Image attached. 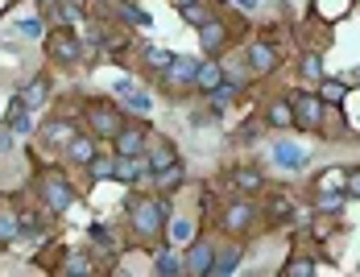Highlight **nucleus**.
Returning <instances> with one entry per match:
<instances>
[{"mask_svg": "<svg viewBox=\"0 0 360 277\" xmlns=\"http://www.w3.org/2000/svg\"><path fill=\"white\" fill-rule=\"evenodd\" d=\"M162 219H166V203H162V199H141V203H133V228H137L141 236H153V232L162 228Z\"/></svg>", "mask_w": 360, "mask_h": 277, "instance_id": "1", "label": "nucleus"}, {"mask_svg": "<svg viewBox=\"0 0 360 277\" xmlns=\"http://www.w3.org/2000/svg\"><path fill=\"white\" fill-rule=\"evenodd\" d=\"M290 112H294V120H298V124H307V129H319V120H323V100H319V96H307V91H298V96L290 100Z\"/></svg>", "mask_w": 360, "mask_h": 277, "instance_id": "2", "label": "nucleus"}, {"mask_svg": "<svg viewBox=\"0 0 360 277\" xmlns=\"http://www.w3.org/2000/svg\"><path fill=\"white\" fill-rule=\"evenodd\" d=\"M195 70H199V54H174L170 67L162 70V79L170 87H186V83H195Z\"/></svg>", "mask_w": 360, "mask_h": 277, "instance_id": "3", "label": "nucleus"}, {"mask_svg": "<svg viewBox=\"0 0 360 277\" xmlns=\"http://www.w3.org/2000/svg\"><path fill=\"white\" fill-rule=\"evenodd\" d=\"M41 195H46V203H50V211H67V207L75 203L71 182H63L58 174H46V182H41Z\"/></svg>", "mask_w": 360, "mask_h": 277, "instance_id": "4", "label": "nucleus"}, {"mask_svg": "<svg viewBox=\"0 0 360 277\" xmlns=\"http://www.w3.org/2000/svg\"><path fill=\"white\" fill-rule=\"evenodd\" d=\"M212 261H216V248L203 240H195L186 248V261H182V273H212Z\"/></svg>", "mask_w": 360, "mask_h": 277, "instance_id": "5", "label": "nucleus"}, {"mask_svg": "<svg viewBox=\"0 0 360 277\" xmlns=\"http://www.w3.org/2000/svg\"><path fill=\"white\" fill-rule=\"evenodd\" d=\"M91 129L100 133V137H116L120 133V112L116 108H108V104H91Z\"/></svg>", "mask_w": 360, "mask_h": 277, "instance_id": "6", "label": "nucleus"}, {"mask_svg": "<svg viewBox=\"0 0 360 277\" xmlns=\"http://www.w3.org/2000/svg\"><path fill=\"white\" fill-rule=\"evenodd\" d=\"M274 162H278L282 170H302V166L311 162V153H307L302 145H290V141H278V145H274Z\"/></svg>", "mask_w": 360, "mask_h": 277, "instance_id": "7", "label": "nucleus"}, {"mask_svg": "<svg viewBox=\"0 0 360 277\" xmlns=\"http://www.w3.org/2000/svg\"><path fill=\"white\" fill-rule=\"evenodd\" d=\"M116 153H124V157H141V149H145V129L141 124H133V129H124L120 124V133H116Z\"/></svg>", "mask_w": 360, "mask_h": 277, "instance_id": "8", "label": "nucleus"}, {"mask_svg": "<svg viewBox=\"0 0 360 277\" xmlns=\"http://www.w3.org/2000/svg\"><path fill=\"white\" fill-rule=\"evenodd\" d=\"M4 124L13 129V137H21V133H30V124H34V120H30V104H25L21 96H17V100L8 104V112H4Z\"/></svg>", "mask_w": 360, "mask_h": 277, "instance_id": "9", "label": "nucleus"}, {"mask_svg": "<svg viewBox=\"0 0 360 277\" xmlns=\"http://www.w3.org/2000/svg\"><path fill=\"white\" fill-rule=\"evenodd\" d=\"M252 215H257L252 203H232V207L224 211V228H228V232H245L252 224Z\"/></svg>", "mask_w": 360, "mask_h": 277, "instance_id": "10", "label": "nucleus"}, {"mask_svg": "<svg viewBox=\"0 0 360 277\" xmlns=\"http://www.w3.org/2000/svg\"><path fill=\"white\" fill-rule=\"evenodd\" d=\"M46 46H50V54H54L58 63H75V58H79V41H75L71 34H50Z\"/></svg>", "mask_w": 360, "mask_h": 277, "instance_id": "11", "label": "nucleus"}, {"mask_svg": "<svg viewBox=\"0 0 360 277\" xmlns=\"http://www.w3.org/2000/svg\"><path fill=\"white\" fill-rule=\"evenodd\" d=\"M219 83H224V67H219V63H199V70H195V87L212 96Z\"/></svg>", "mask_w": 360, "mask_h": 277, "instance_id": "12", "label": "nucleus"}, {"mask_svg": "<svg viewBox=\"0 0 360 277\" xmlns=\"http://www.w3.org/2000/svg\"><path fill=\"white\" fill-rule=\"evenodd\" d=\"M195 30H199V46H203V50H216V46H224V37H228L224 21H216V17H207V21L195 25Z\"/></svg>", "mask_w": 360, "mask_h": 277, "instance_id": "13", "label": "nucleus"}, {"mask_svg": "<svg viewBox=\"0 0 360 277\" xmlns=\"http://www.w3.org/2000/svg\"><path fill=\"white\" fill-rule=\"evenodd\" d=\"M179 162V149H174V141H162V145H153V153L145 157V166L158 174V170H166V166H174Z\"/></svg>", "mask_w": 360, "mask_h": 277, "instance_id": "14", "label": "nucleus"}, {"mask_svg": "<svg viewBox=\"0 0 360 277\" xmlns=\"http://www.w3.org/2000/svg\"><path fill=\"white\" fill-rule=\"evenodd\" d=\"M112 174L120 178V182H137L145 174V162L141 157H124V153H116V162H112Z\"/></svg>", "mask_w": 360, "mask_h": 277, "instance_id": "15", "label": "nucleus"}, {"mask_svg": "<svg viewBox=\"0 0 360 277\" xmlns=\"http://www.w3.org/2000/svg\"><path fill=\"white\" fill-rule=\"evenodd\" d=\"M116 96L133 108V112H149V96H145V91H137L129 79H120V83H116Z\"/></svg>", "mask_w": 360, "mask_h": 277, "instance_id": "16", "label": "nucleus"}, {"mask_svg": "<svg viewBox=\"0 0 360 277\" xmlns=\"http://www.w3.org/2000/svg\"><path fill=\"white\" fill-rule=\"evenodd\" d=\"M236 265H240V244H232V248L216 252V261H212V273L228 277V273H236Z\"/></svg>", "mask_w": 360, "mask_h": 277, "instance_id": "17", "label": "nucleus"}, {"mask_svg": "<svg viewBox=\"0 0 360 277\" xmlns=\"http://www.w3.org/2000/svg\"><path fill=\"white\" fill-rule=\"evenodd\" d=\"M249 63H252V70H274L278 67V50L265 46V41H257V46L249 50Z\"/></svg>", "mask_w": 360, "mask_h": 277, "instance_id": "18", "label": "nucleus"}, {"mask_svg": "<svg viewBox=\"0 0 360 277\" xmlns=\"http://www.w3.org/2000/svg\"><path fill=\"white\" fill-rule=\"evenodd\" d=\"M67 157L79 162V166H87V162L96 157V145H91L87 137H71V141H67Z\"/></svg>", "mask_w": 360, "mask_h": 277, "instance_id": "19", "label": "nucleus"}, {"mask_svg": "<svg viewBox=\"0 0 360 277\" xmlns=\"http://www.w3.org/2000/svg\"><path fill=\"white\" fill-rule=\"evenodd\" d=\"M265 116H269V124H274V129H290V124H294L290 100H278V104H269V112H265Z\"/></svg>", "mask_w": 360, "mask_h": 277, "instance_id": "20", "label": "nucleus"}, {"mask_svg": "<svg viewBox=\"0 0 360 277\" xmlns=\"http://www.w3.org/2000/svg\"><path fill=\"white\" fill-rule=\"evenodd\" d=\"M344 199H348L344 191H319V203L315 207H319V215H335V211L344 207Z\"/></svg>", "mask_w": 360, "mask_h": 277, "instance_id": "21", "label": "nucleus"}, {"mask_svg": "<svg viewBox=\"0 0 360 277\" xmlns=\"http://www.w3.org/2000/svg\"><path fill=\"white\" fill-rule=\"evenodd\" d=\"M170 58H174L170 50H162V46H145V63H149V67L158 70V75H162V70L170 67Z\"/></svg>", "mask_w": 360, "mask_h": 277, "instance_id": "22", "label": "nucleus"}, {"mask_svg": "<svg viewBox=\"0 0 360 277\" xmlns=\"http://www.w3.org/2000/svg\"><path fill=\"white\" fill-rule=\"evenodd\" d=\"M21 100H25L30 108L41 104V100H46V79H34V83H25V87H21Z\"/></svg>", "mask_w": 360, "mask_h": 277, "instance_id": "23", "label": "nucleus"}, {"mask_svg": "<svg viewBox=\"0 0 360 277\" xmlns=\"http://www.w3.org/2000/svg\"><path fill=\"white\" fill-rule=\"evenodd\" d=\"M116 8H120V17H124V21H133V25H153V21H149V13H141L133 0H120Z\"/></svg>", "mask_w": 360, "mask_h": 277, "instance_id": "24", "label": "nucleus"}, {"mask_svg": "<svg viewBox=\"0 0 360 277\" xmlns=\"http://www.w3.org/2000/svg\"><path fill=\"white\" fill-rule=\"evenodd\" d=\"M153 269H158V273H182V261L166 248V252H158V257H153Z\"/></svg>", "mask_w": 360, "mask_h": 277, "instance_id": "25", "label": "nucleus"}, {"mask_svg": "<svg viewBox=\"0 0 360 277\" xmlns=\"http://www.w3.org/2000/svg\"><path fill=\"white\" fill-rule=\"evenodd\" d=\"M344 91H348V87H344L340 79H327L323 87H319V100H323V104H340V100H344Z\"/></svg>", "mask_w": 360, "mask_h": 277, "instance_id": "26", "label": "nucleus"}, {"mask_svg": "<svg viewBox=\"0 0 360 277\" xmlns=\"http://www.w3.org/2000/svg\"><path fill=\"white\" fill-rule=\"evenodd\" d=\"M17 232H21V219H17V215H8V211H0V244H8Z\"/></svg>", "mask_w": 360, "mask_h": 277, "instance_id": "27", "label": "nucleus"}, {"mask_svg": "<svg viewBox=\"0 0 360 277\" xmlns=\"http://www.w3.org/2000/svg\"><path fill=\"white\" fill-rule=\"evenodd\" d=\"M179 182H182V166H179V162H174V166H166V170H158V186H162V191H174Z\"/></svg>", "mask_w": 360, "mask_h": 277, "instance_id": "28", "label": "nucleus"}, {"mask_svg": "<svg viewBox=\"0 0 360 277\" xmlns=\"http://www.w3.org/2000/svg\"><path fill=\"white\" fill-rule=\"evenodd\" d=\"M232 182H236L240 191H257V186H261V174L257 170H236L232 174Z\"/></svg>", "mask_w": 360, "mask_h": 277, "instance_id": "29", "label": "nucleus"}, {"mask_svg": "<svg viewBox=\"0 0 360 277\" xmlns=\"http://www.w3.org/2000/svg\"><path fill=\"white\" fill-rule=\"evenodd\" d=\"M344 178H348L344 170H327L323 178H319V191H344Z\"/></svg>", "mask_w": 360, "mask_h": 277, "instance_id": "30", "label": "nucleus"}, {"mask_svg": "<svg viewBox=\"0 0 360 277\" xmlns=\"http://www.w3.org/2000/svg\"><path fill=\"white\" fill-rule=\"evenodd\" d=\"M112 162H116V157H91V162H87L91 178H112Z\"/></svg>", "mask_w": 360, "mask_h": 277, "instance_id": "31", "label": "nucleus"}, {"mask_svg": "<svg viewBox=\"0 0 360 277\" xmlns=\"http://www.w3.org/2000/svg\"><path fill=\"white\" fill-rule=\"evenodd\" d=\"M17 30H21L25 37H41V34H46V25H41V17H25V21H21Z\"/></svg>", "mask_w": 360, "mask_h": 277, "instance_id": "32", "label": "nucleus"}, {"mask_svg": "<svg viewBox=\"0 0 360 277\" xmlns=\"http://www.w3.org/2000/svg\"><path fill=\"white\" fill-rule=\"evenodd\" d=\"M302 75H307V79H319V75H323V63H319V54H307V58H302Z\"/></svg>", "mask_w": 360, "mask_h": 277, "instance_id": "33", "label": "nucleus"}, {"mask_svg": "<svg viewBox=\"0 0 360 277\" xmlns=\"http://www.w3.org/2000/svg\"><path fill=\"white\" fill-rule=\"evenodd\" d=\"M91 269H96V265H91V261H83V257H71V261L63 265V273H91Z\"/></svg>", "mask_w": 360, "mask_h": 277, "instance_id": "34", "label": "nucleus"}, {"mask_svg": "<svg viewBox=\"0 0 360 277\" xmlns=\"http://www.w3.org/2000/svg\"><path fill=\"white\" fill-rule=\"evenodd\" d=\"M46 137H50V141H71L75 133H71V124H50V129H46Z\"/></svg>", "mask_w": 360, "mask_h": 277, "instance_id": "35", "label": "nucleus"}, {"mask_svg": "<svg viewBox=\"0 0 360 277\" xmlns=\"http://www.w3.org/2000/svg\"><path fill=\"white\" fill-rule=\"evenodd\" d=\"M344 195H348V199H360V170L344 178Z\"/></svg>", "mask_w": 360, "mask_h": 277, "instance_id": "36", "label": "nucleus"}, {"mask_svg": "<svg viewBox=\"0 0 360 277\" xmlns=\"http://www.w3.org/2000/svg\"><path fill=\"white\" fill-rule=\"evenodd\" d=\"M311 269H315V265H311V261H302V257H294V261L286 265V273H290V277H298V273H311Z\"/></svg>", "mask_w": 360, "mask_h": 277, "instance_id": "37", "label": "nucleus"}, {"mask_svg": "<svg viewBox=\"0 0 360 277\" xmlns=\"http://www.w3.org/2000/svg\"><path fill=\"white\" fill-rule=\"evenodd\" d=\"M191 236H195V224L191 219H179L174 224V240H191Z\"/></svg>", "mask_w": 360, "mask_h": 277, "instance_id": "38", "label": "nucleus"}, {"mask_svg": "<svg viewBox=\"0 0 360 277\" xmlns=\"http://www.w3.org/2000/svg\"><path fill=\"white\" fill-rule=\"evenodd\" d=\"M182 17H186L191 25H203V21H207V13H203L199 4H191V8H182Z\"/></svg>", "mask_w": 360, "mask_h": 277, "instance_id": "39", "label": "nucleus"}, {"mask_svg": "<svg viewBox=\"0 0 360 277\" xmlns=\"http://www.w3.org/2000/svg\"><path fill=\"white\" fill-rule=\"evenodd\" d=\"M58 17H63V25H71V21H79L83 13H79V4H63V8H58Z\"/></svg>", "mask_w": 360, "mask_h": 277, "instance_id": "40", "label": "nucleus"}, {"mask_svg": "<svg viewBox=\"0 0 360 277\" xmlns=\"http://www.w3.org/2000/svg\"><path fill=\"white\" fill-rule=\"evenodd\" d=\"M91 240H96V244H104V248L112 252V236H108V228H100V224H96V228H91Z\"/></svg>", "mask_w": 360, "mask_h": 277, "instance_id": "41", "label": "nucleus"}, {"mask_svg": "<svg viewBox=\"0 0 360 277\" xmlns=\"http://www.w3.org/2000/svg\"><path fill=\"white\" fill-rule=\"evenodd\" d=\"M8 145H13V129H0V153H4Z\"/></svg>", "mask_w": 360, "mask_h": 277, "instance_id": "42", "label": "nucleus"}, {"mask_svg": "<svg viewBox=\"0 0 360 277\" xmlns=\"http://www.w3.org/2000/svg\"><path fill=\"white\" fill-rule=\"evenodd\" d=\"M174 4H179V8H191V4H199V0H174Z\"/></svg>", "mask_w": 360, "mask_h": 277, "instance_id": "43", "label": "nucleus"}, {"mask_svg": "<svg viewBox=\"0 0 360 277\" xmlns=\"http://www.w3.org/2000/svg\"><path fill=\"white\" fill-rule=\"evenodd\" d=\"M41 4H54V0H41Z\"/></svg>", "mask_w": 360, "mask_h": 277, "instance_id": "44", "label": "nucleus"}]
</instances>
